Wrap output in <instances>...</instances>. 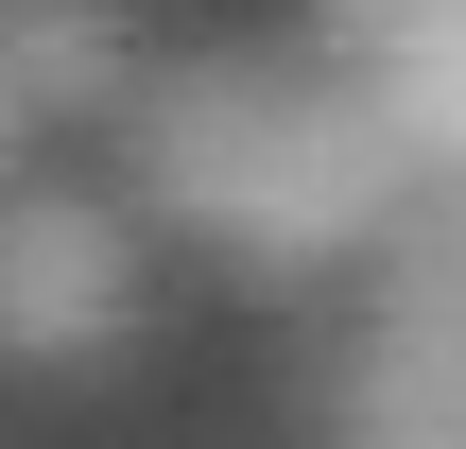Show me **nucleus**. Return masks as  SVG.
<instances>
[{"instance_id": "f03ea898", "label": "nucleus", "mask_w": 466, "mask_h": 449, "mask_svg": "<svg viewBox=\"0 0 466 449\" xmlns=\"http://www.w3.org/2000/svg\"><path fill=\"white\" fill-rule=\"evenodd\" d=\"M138 329V225L86 190H0V363H104Z\"/></svg>"}, {"instance_id": "423d86ee", "label": "nucleus", "mask_w": 466, "mask_h": 449, "mask_svg": "<svg viewBox=\"0 0 466 449\" xmlns=\"http://www.w3.org/2000/svg\"><path fill=\"white\" fill-rule=\"evenodd\" d=\"M17 121H35V104H17V69H0V173H17Z\"/></svg>"}, {"instance_id": "f257e3e1", "label": "nucleus", "mask_w": 466, "mask_h": 449, "mask_svg": "<svg viewBox=\"0 0 466 449\" xmlns=\"http://www.w3.org/2000/svg\"><path fill=\"white\" fill-rule=\"evenodd\" d=\"M138 208L190 225L242 277H346L398 208H415V138L329 69V52H208V69H138Z\"/></svg>"}, {"instance_id": "7ed1b4c3", "label": "nucleus", "mask_w": 466, "mask_h": 449, "mask_svg": "<svg viewBox=\"0 0 466 449\" xmlns=\"http://www.w3.org/2000/svg\"><path fill=\"white\" fill-rule=\"evenodd\" d=\"M329 449H466V311L363 294V329L329 363Z\"/></svg>"}, {"instance_id": "20e7f679", "label": "nucleus", "mask_w": 466, "mask_h": 449, "mask_svg": "<svg viewBox=\"0 0 466 449\" xmlns=\"http://www.w3.org/2000/svg\"><path fill=\"white\" fill-rule=\"evenodd\" d=\"M432 173H466V0H329V35H311Z\"/></svg>"}, {"instance_id": "39448f33", "label": "nucleus", "mask_w": 466, "mask_h": 449, "mask_svg": "<svg viewBox=\"0 0 466 449\" xmlns=\"http://www.w3.org/2000/svg\"><path fill=\"white\" fill-rule=\"evenodd\" d=\"M0 69L35 121H121L138 104V17L121 0H0Z\"/></svg>"}]
</instances>
